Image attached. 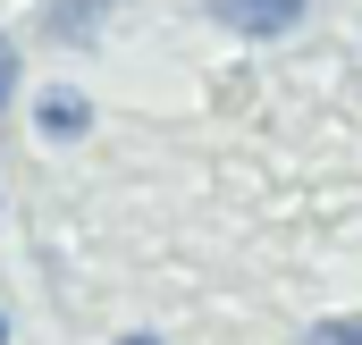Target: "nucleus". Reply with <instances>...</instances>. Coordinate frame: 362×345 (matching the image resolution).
<instances>
[{
  "label": "nucleus",
  "mask_w": 362,
  "mask_h": 345,
  "mask_svg": "<svg viewBox=\"0 0 362 345\" xmlns=\"http://www.w3.org/2000/svg\"><path fill=\"white\" fill-rule=\"evenodd\" d=\"M211 17H219L228 34L270 42V34H286V25H303V0H211Z\"/></svg>",
  "instance_id": "nucleus-1"
},
{
  "label": "nucleus",
  "mask_w": 362,
  "mask_h": 345,
  "mask_svg": "<svg viewBox=\"0 0 362 345\" xmlns=\"http://www.w3.org/2000/svg\"><path fill=\"white\" fill-rule=\"evenodd\" d=\"M85 127H93V101H85L76 85H51L42 101H34V135H51V144H76Z\"/></svg>",
  "instance_id": "nucleus-2"
},
{
  "label": "nucleus",
  "mask_w": 362,
  "mask_h": 345,
  "mask_svg": "<svg viewBox=\"0 0 362 345\" xmlns=\"http://www.w3.org/2000/svg\"><path fill=\"white\" fill-rule=\"evenodd\" d=\"M110 8H118V0H68V8H51V34H93Z\"/></svg>",
  "instance_id": "nucleus-3"
},
{
  "label": "nucleus",
  "mask_w": 362,
  "mask_h": 345,
  "mask_svg": "<svg viewBox=\"0 0 362 345\" xmlns=\"http://www.w3.org/2000/svg\"><path fill=\"white\" fill-rule=\"evenodd\" d=\"M303 345H362V320H320Z\"/></svg>",
  "instance_id": "nucleus-4"
},
{
  "label": "nucleus",
  "mask_w": 362,
  "mask_h": 345,
  "mask_svg": "<svg viewBox=\"0 0 362 345\" xmlns=\"http://www.w3.org/2000/svg\"><path fill=\"white\" fill-rule=\"evenodd\" d=\"M8 101H17V42L0 34V110H8Z\"/></svg>",
  "instance_id": "nucleus-5"
},
{
  "label": "nucleus",
  "mask_w": 362,
  "mask_h": 345,
  "mask_svg": "<svg viewBox=\"0 0 362 345\" xmlns=\"http://www.w3.org/2000/svg\"><path fill=\"white\" fill-rule=\"evenodd\" d=\"M118 345H160V337H118Z\"/></svg>",
  "instance_id": "nucleus-6"
},
{
  "label": "nucleus",
  "mask_w": 362,
  "mask_h": 345,
  "mask_svg": "<svg viewBox=\"0 0 362 345\" xmlns=\"http://www.w3.org/2000/svg\"><path fill=\"white\" fill-rule=\"evenodd\" d=\"M0 345H8V320H0Z\"/></svg>",
  "instance_id": "nucleus-7"
}]
</instances>
